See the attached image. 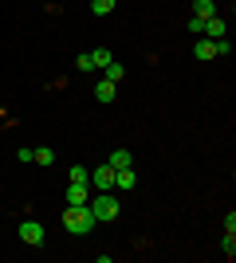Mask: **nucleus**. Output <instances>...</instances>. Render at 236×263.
<instances>
[{
  "instance_id": "1a4fd4ad",
  "label": "nucleus",
  "mask_w": 236,
  "mask_h": 263,
  "mask_svg": "<svg viewBox=\"0 0 236 263\" xmlns=\"http://www.w3.org/2000/svg\"><path fill=\"white\" fill-rule=\"evenodd\" d=\"M134 169H130V165H126V169H114V189H134Z\"/></svg>"
},
{
  "instance_id": "423d86ee",
  "label": "nucleus",
  "mask_w": 236,
  "mask_h": 263,
  "mask_svg": "<svg viewBox=\"0 0 236 263\" xmlns=\"http://www.w3.org/2000/svg\"><path fill=\"white\" fill-rule=\"evenodd\" d=\"M201 35H205V40H221V35H228V24L221 20V16H213V20H205Z\"/></svg>"
},
{
  "instance_id": "0eeeda50",
  "label": "nucleus",
  "mask_w": 236,
  "mask_h": 263,
  "mask_svg": "<svg viewBox=\"0 0 236 263\" xmlns=\"http://www.w3.org/2000/svg\"><path fill=\"white\" fill-rule=\"evenodd\" d=\"M95 99H99L102 106H106V102H114V99H118V83H111V79H102L99 87H95Z\"/></svg>"
},
{
  "instance_id": "7ed1b4c3",
  "label": "nucleus",
  "mask_w": 236,
  "mask_h": 263,
  "mask_svg": "<svg viewBox=\"0 0 236 263\" xmlns=\"http://www.w3.org/2000/svg\"><path fill=\"white\" fill-rule=\"evenodd\" d=\"M44 224H40V220H24L20 224V240L28 243V248H40V243H44Z\"/></svg>"
},
{
  "instance_id": "2eb2a0df",
  "label": "nucleus",
  "mask_w": 236,
  "mask_h": 263,
  "mask_svg": "<svg viewBox=\"0 0 236 263\" xmlns=\"http://www.w3.org/2000/svg\"><path fill=\"white\" fill-rule=\"evenodd\" d=\"M32 161H40V165H51V161H56V149H51V145H40Z\"/></svg>"
},
{
  "instance_id": "20e7f679",
  "label": "nucleus",
  "mask_w": 236,
  "mask_h": 263,
  "mask_svg": "<svg viewBox=\"0 0 236 263\" xmlns=\"http://www.w3.org/2000/svg\"><path fill=\"white\" fill-rule=\"evenodd\" d=\"M90 189H99V193H106V189H114V165L102 161L95 173H90Z\"/></svg>"
},
{
  "instance_id": "a211bd4d",
  "label": "nucleus",
  "mask_w": 236,
  "mask_h": 263,
  "mask_svg": "<svg viewBox=\"0 0 236 263\" xmlns=\"http://www.w3.org/2000/svg\"><path fill=\"white\" fill-rule=\"evenodd\" d=\"M75 67H79V71H95V63H90V51H83V55H79V59H75Z\"/></svg>"
},
{
  "instance_id": "6ab92c4d",
  "label": "nucleus",
  "mask_w": 236,
  "mask_h": 263,
  "mask_svg": "<svg viewBox=\"0 0 236 263\" xmlns=\"http://www.w3.org/2000/svg\"><path fill=\"white\" fill-rule=\"evenodd\" d=\"M32 157H35L32 145H20V149H16V161H32Z\"/></svg>"
},
{
  "instance_id": "39448f33",
  "label": "nucleus",
  "mask_w": 236,
  "mask_h": 263,
  "mask_svg": "<svg viewBox=\"0 0 236 263\" xmlns=\"http://www.w3.org/2000/svg\"><path fill=\"white\" fill-rule=\"evenodd\" d=\"M63 193H67V204H87V200H90V185H87V181H67Z\"/></svg>"
},
{
  "instance_id": "dca6fc26",
  "label": "nucleus",
  "mask_w": 236,
  "mask_h": 263,
  "mask_svg": "<svg viewBox=\"0 0 236 263\" xmlns=\"http://www.w3.org/2000/svg\"><path fill=\"white\" fill-rule=\"evenodd\" d=\"M67 181H87V185H90V173L83 169V165H71V177H67Z\"/></svg>"
},
{
  "instance_id": "f257e3e1",
  "label": "nucleus",
  "mask_w": 236,
  "mask_h": 263,
  "mask_svg": "<svg viewBox=\"0 0 236 263\" xmlns=\"http://www.w3.org/2000/svg\"><path fill=\"white\" fill-rule=\"evenodd\" d=\"M95 224H99V220H95L90 204H67V212H63V228H67L71 236H87Z\"/></svg>"
},
{
  "instance_id": "9b49d317",
  "label": "nucleus",
  "mask_w": 236,
  "mask_h": 263,
  "mask_svg": "<svg viewBox=\"0 0 236 263\" xmlns=\"http://www.w3.org/2000/svg\"><path fill=\"white\" fill-rule=\"evenodd\" d=\"M102 79H111V83H122V79H126V67H122V63H114V59H111V63L102 67Z\"/></svg>"
},
{
  "instance_id": "4468645a",
  "label": "nucleus",
  "mask_w": 236,
  "mask_h": 263,
  "mask_svg": "<svg viewBox=\"0 0 236 263\" xmlns=\"http://www.w3.org/2000/svg\"><path fill=\"white\" fill-rule=\"evenodd\" d=\"M111 59H114V55L106 51V47H95V51H90V63H95V67H106Z\"/></svg>"
},
{
  "instance_id": "aec40b11",
  "label": "nucleus",
  "mask_w": 236,
  "mask_h": 263,
  "mask_svg": "<svg viewBox=\"0 0 236 263\" xmlns=\"http://www.w3.org/2000/svg\"><path fill=\"white\" fill-rule=\"evenodd\" d=\"M225 236H236V212H228V220H225Z\"/></svg>"
},
{
  "instance_id": "f8f14e48",
  "label": "nucleus",
  "mask_w": 236,
  "mask_h": 263,
  "mask_svg": "<svg viewBox=\"0 0 236 263\" xmlns=\"http://www.w3.org/2000/svg\"><path fill=\"white\" fill-rule=\"evenodd\" d=\"M106 161H111L114 169H126V165H134V157H130V149H114V154L106 157Z\"/></svg>"
},
{
  "instance_id": "ddd939ff",
  "label": "nucleus",
  "mask_w": 236,
  "mask_h": 263,
  "mask_svg": "<svg viewBox=\"0 0 236 263\" xmlns=\"http://www.w3.org/2000/svg\"><path fill=\"white\" fill-rule=\"evenodd\" d=\"M114 4H118V0H90V12H95V16H111Z\"/></svg>"
},
{
  "instance_id": "9d476101",
  "label": "nucleus",
  "mask_w": 236,
  "mask_h": 263,
  "mask_svg": "<svg viewBox=\"0 0 236 263\" xmlns=\"http://www.w3.org/2000/svg\"><path fill=\"white\" fill-rule=\"evenodd\" d=\"M197 59H216V47H213V40H205V35H197Z\"/></svg>"
},
{
  "instance_id": "f3484780",
  "label": "nucleus",
  "mask_w": 236,
  "mask_h": 263,
  "mask_svg": "<svg viewBox=\"0 0 236 263\" xmlns=\"http://www.w3.org/2000/svg\"><path fill=\"white\" fill-rule=\"evenodd\" d=\"M216 55H232V44H228V35H221V40H213Z\"/></svg>"
},
{
  "instance_id": "6e6552de",
  "label": "nucleus",
  "mask_w": 236,
  "mask_h": 263,
  "mask_svg": "<svg viewBox=\"0 0 236 263\" xmlns=\"http://www.w3.org/2000/svg\"><path fill=\"white\" fill-rule=\"evenodd\" d=\"M193 16H197V20H213L216 16V0H193Z\"/></svg>"
},
{
  "instance_id": "f03ea898",
  "label": "nucleus",
  "mask_w": 236,
  "mask_h": 263,
  "mask_svg": "<svg viewBox=\"0 0 236 263\" xmlns=\"http://www.w3.org/2000/svg\"><path fill=\"white\" fill-rule=\"evenodd\" d=\"M87 204H90V212H95V220H118V212H122V204H118L114 193H99V197H90Z\"/></svg>"
}]
</instances>
